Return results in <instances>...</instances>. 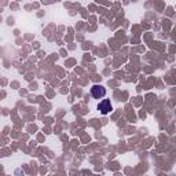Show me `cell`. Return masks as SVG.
I'll return each instance as SVG.
<instances>
[{
	"label": "cell",
	"instance_id": "1",
	"mask_svg": "<svg viewBox=\"0 0 176 176\" xmlns=\"http://www.w3.org/2000/svg\"><path fill=\"white\" fill-rule=\"evenodd\" d=\"M91 95H92V98H95V99H100V98H103L106 95V88L103 85H100V84L92 85Z\"/></svg>",
	"mask_w": 176,
	"mask_h": 176
},
{
	"label": "cell",
	"instance_id": "2",
	"mask_svg": "<svg viewBox=\"0 0 176 176\" xmlns=\"http://www.w3.org/2000/svg\"><path fill=\"white\" fill-rule=\"evenodd\" d=\"M98 110H99L103 116H106L107 113H110V111L113 110V106H111V103H110L109 99H103L102 102H99V103H98Z\"/></svg>",
	"mask_w": 176,
	"mask_h": 176
}]
</instances>
